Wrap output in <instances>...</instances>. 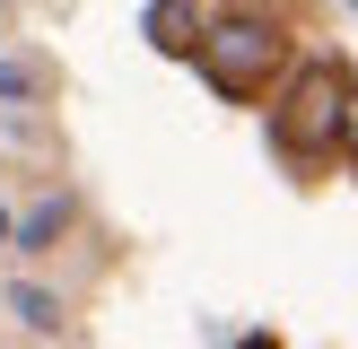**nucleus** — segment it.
Instances as JSON below:
<instances>
[{
	"mask_svg": "<svg viewBox=\"0 0 358 349\" xmlns=\"http://www.w3.org/2000/svg\"><path fill=\"white\" fill-rule=\"evenodd\" d=\"M192 61H201V79L219 87V96H254L280 70V27L271 17H219V27H201Z\"/></svg>",
	"mask_w": 358,
	"mask_h": 349,
	"instance_id": "1",
	"label": "nucleus"
},
{
	"mask_svg": "<svg viewBox=\"0 0 358 349\" xmlns=\"http://www.w3.org/2000/svg\"><path fill=\"white\" fill-rule=\"evenodd\" d=\"M341 114H350V87H341V70L332 61H315L306 79L289 87V105H280V122H271V140H280V157H324L332 140H341Z\"/></svg>",
	"mask_w": 358,
	"mask_h": 349,
	"instance_id": "2",
	"label": "nucleus"
},
{
	"mask_svg": "<svg viewBox=\"0 0 358 349\" xmlns=\"http://www.w3.org/2000/svg\"><path fill=\"white\" fill-rule=\"evenodd\" d=\"M70 218H79V201H70V192H44V201L9 227V244H17V253H52V244L70 236Z\"/></svg>",
	"mask_w": 358,
	"mask_h": 349,
	"instance_id": "3",
	"label": "nucleus"
},
{
	"mask_svg": "<svg viewBox=\"0 0 358 349\" xmlns=\"http://www.w3.org/2000/svg\"><path fill=\"white\" fill-rule=\"evenodd\" d=\"M149 44L157 52H192L201 44V0H149Z\"/></svg>",
	"mask_w": 358,
	"mask_h": 349,
	"instance_id": "4",
	"label": "nucleus"
},
{
	"mask_svg": "<svg viewBox=\"0 0 358 349\" xmlns=\"http://www.w3.org/2000/svg\"><path fill=\"white\" fill-rule=\"evenodd\" d=\"M0 306H9L17 323H27V332H44V341H52V332L70 323V314H62V297H52L44 279H9V297H0Z\"/></svg>",
	"mask_w": 358,
	"mask_h": 349,
	"instance_id": "5",
	"label": "nucleus"
},
{
	"mask_svg": "<svg viewBox=\"0 0 358 349\" xmlns=\"http://www.w3.org/2000/svg\"><path fill=\"white\" fill-rule=\"evenodd\" d=\"M0 96H9V105H35V96H44V70L17 61V52H0Z\"/></svg>",
	"mask_w": 358,
	"mask_h": 349,
	"instance_id": "6",
	"label": "nucleus"
},
{
	"mask_svg": "<svg viewBox=\"0 0 358 349\" xmlns=\"http://www.w3.org/2000/svg\"><path fill=\"white\" fill-rule=\"evenodd\" d=\"M341 140H350V149H358V87H350V114H341Z\"/></svg>",
	"mask_w": 358,
	"mask_h": 349,
	"instance_id": "7",
	"label": "nucleus"
},
{
	"mask_svg": "<svg viewBox=\"0 0 358 349\" xmlns=\"http://www.w3.org/2000/svg\"><path fill=\"white\" fill-rule=\"evenodd\" d=\"M236 349H271V332H254V341H236Z\"/></svg>",
	"mask_w": 358,
	"mask_h": 349,
	"instance_id": "8",
	"label": "nucleus"
},
{
	"mask_svg": "<svg viewBox=\"0 0 358 349\" xmlns=\"http://www.w3.org/2000/svg\"><path fill=\"white\" fill-rule=\"evenodd\" d=\"M9 227H17V218H9V209H0V244H9Z\"/></svg>",
	"mask_w": 358,
	"mask_h": 349,
	"instance_id": "9",
	"label": "nucleus"
},
{
	"mask_svg": "<svg viewBox=\"0 0 358 349\" xmlns=\"http://www.w3.org/2000/svg\"><path fill=\"white\" fill-rule=\"evenodd\" d=\"M0 9H9V0H0Z\"/></svg>",
	"mask_w": 358,
	"mask_h": 349,
	"instance_id": "10",
	"label": "nucleus"
},
{
	"mask_svg": "<svg viewBox=\"0 0 358 349\" xmlns=\"http://www.w3.org/2000/svg\"><path fill=\"white\" fill-rule=\"evenodd\" d=\"M350 9H358V0H350Z\"/></svg>",
	"mask_w": 358,
	"mask_h": 349,
	"instance_id": "11",
	"label": "nucleus"
}]
</instances>
